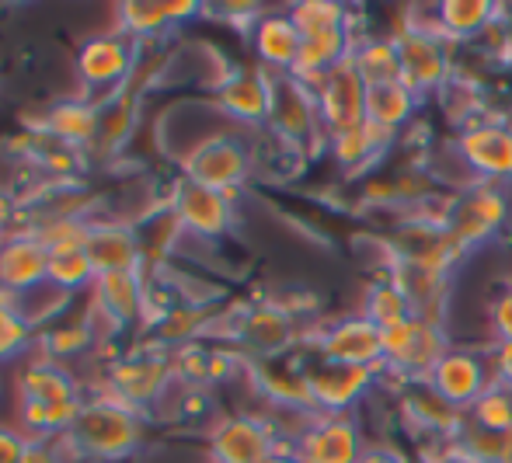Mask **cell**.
Here are the masks:
<instances>
[{
  "mask_svg": "<svg viewBox=\"0 0 512 463\" xmlns=\"http://www.w3.org/2000/svg\"><path fill=\"white\" fill-rule=\"evenodd\" d=\"M147 436V415L129 408L126 401L95 390L84 397L74 425L60 439L70 460H91V463H115L133 457Z\"/></svg>",
  "mask_w": 512,
  "mask_h": 463,
  "instance_id": "1",
  "label": "cell"
},
{
  "mask_svg": "<svg viewBox=\"0 0 512 463\" xmlns=\"http://www.w3.org/2000/svg\"><path fill=\"white\" fill-rule=\"evenodd\" d=\"M175 383V370H171V349H164L161 342L147 338V342H136L133 349L119 352L112 363L105 366V394L126 401L129 408L143 411L157 408L168 387Z\"/></svg>",
  "mask_w": 512,
  "mask_h": 463,
  "instance_id": "2",
  "label": "cell"
},
{
  "mask_svg": "<svg viewBox=\"0 0 512 463\" xmlns=\"http://www.w3.org/2000/svg\"><path fill=\"white\" fill-rule=\"evenodd\" d=\"M251 171H255V147L244 143V136L237 133L206 136L182 161V178L227 195H237V188L248 182Z\"/></svg>",
  "mask_w": 512,
  "mask_h": 463,
  "instance_id": "3",
  "label": "cell"
},
{
  "mask_svg": "<svg viewBox=\"0 0 512 463\" xmlns=\"http://www.w3.org/2000/svg\"><path fill=\"white\" fill-rule=\"evenodd\" d=\"M136 60H140V42H133L129 35H122L119 28L112 32H98L91 39L81 42L77 49V77L84 84V94H119L133 81Z\"/></svg>",
  "mask_w": 512,
  "mask_h": 463,
  "instance_id": "4",
  "label": "cell"
},
{
  "mask_svg": "<svg viewBox=\"0 0 512 463\" xmlns=\"http://www.w3.org/2000/svg\"><path fill=\"white\" fill-rule=\"evenodd\" d=\"M234 335L237 349L251 359V363H269V359H283L293 345L300 342V324L297 317L286 310L279 300H262L244 307L234 317Z\"/></svg>",
  "mask_w": 512,
  "mask_h": 463,
  "instance_id": "5",
  "label": "cell"
},
{
  "mask_svg": "<svg viewBox=\"0 0 512 463\" xmlns=\"http://www.w3.org/2000/svg\"><path fill=\"white\" fill-rule=\"evenodd\" d=\"M276 140L304 150L314 136H324L321 112H317V94L300 84L293 74H272V108L265 122ZM328 140V136H324Z\"/></svg>",
  "mask_w": 512,
  "mask_h": 463,
  "instance_id": "6",
  "label": "cell"
},
{
  "mask_svg": "<svg viewBox=\"0 0 512 463\" xmlns=\"http://www.w3.org/2000/svg\"><path fill=\"white\" fill-rule=\"evenodd\" d=\"M310 349L317 359H328V363L384 370V331L366 314H349L324 324L317 335H310Z\"/></svg>",
  "mask_w": 512,
  "mask_h": 463,
  "instance_id": "7",
  "label": "cell"
},
{
  "mask_svg": "<svg viewBox=\"0 0 512 463\" xmlns=\"http://www.w3.org/2000/svg\"><path fill=\"white\" fill-rule=\"evenodd\" d=\"M398 56H401V81L422 98L439 88H446L453 77V63L446 53V39L436 28H422L418 21H408L398 35Z\"/></svg>",
  "mask_w": 512,
  "mask_h": 463,
  "instance_id": "8",
  "label": "cell"
},
{
  "mask_svg": "<svg viewBox=\"0 0 512 463\" xmlns=\"http://www.w3.org/2000/svg\"><path fill=\"white\" fill-rule=\"evenodd\" d=\"M509 199L495 182H474L460 195H453L450 220H446V234L453 237L460 251L485 244L495 230L506 223Z\"/></svg>",
  "mask_w": 512,
  "mask_h": 463,
  "instance_id": "9",
  "label": "cell"
},
{
  "mask_svg": "<svg viewBox=\"0 0 512 463\" xmlns=\"http://www.w3.org/2000/svg\"><path fill=\"white\" fill-rule=\"evenodd\" d=\"M168 209L175 213L178 227L189 237H199V241L227 237L230 227H234V195L196 185V182H189V178H178V182L171 185Z\"/></svg>",
  "mask_w": 512,
  "mask_h": 463,
  "instance_id": "10",
  "label": "cell"
},
{
  "mask_svg": "<svg viewBox=\"0 0 512 463\" xmlns=\"http://www.w3.org/2000/svg\"><path fill=\"white\" fill-rule=\"evenodd\" d=\"M453 150L474 182H512V129L502 122H471L460 129Z\"/></svg>",
  "mask_w": 512,
  "mask_h": 463,
  "instance_id": "11",
  "label": "cell"
},
{
  "mask_svg": "<svg viewBox=\"0 0 512 463\" xmlns=\"http://www.w3.org/2000/svg\"><path fill=\"white\" fill-rule=\"evenodd\" d=\"M276 446V425L258 415H223L209 429V460L213 463H265L276 453Z\"/></svg>",
  "mask_w": 512,
  "mask_h": 463,
  "instance_id": "12",
  "label": "cell"
},
{
  "mask_svg": "<svg viewBox=\"0 0 512 463\" xmlns=\"http://www.w3.org/2000/svg\"><path fill=\"white\" fill-rule=\"evenodd\" d=\"M88 310L108 331H126L147 324V272H105L91 286Z\"/></svg>",
  "mask_w": 512,
  "mask_h": 463,
  "instance_id": "13",
  "label": "cell"
},
{
  "mask_svg": "<svg viewBox=\"0 0 512 463\" xmlns=\"http://www.w3.org/2000/svg\"><path fill=\"white\" fill-rule=\"evenodd\" d=\"M307 383H310V401H314L317 415H349L366 394H370L373 380L380 370L370 366H342L317 359L307 366Z\"/></svg>",
  "mask_w": 512,
  "mask_h": 463,
  "instance_id": "14",
  "label": "cell"
},
{
  "mask_svg": "<svg viewBox=\"0 0 512 463\" xmlns=\"http://www.w3.org/2000/svg\"><path fill=\"white\" fill-rule=\"evenodd\" d=\"M314 94L324 136H338L345 129H356L366 122V81L352 56L338 63Z\"/></svg>",
  "mask_w": 512,
  "mask_h": 463,
  "instance_id": "15",
  "label": "cell"
},
{
  "mask_svg": "<svg viewBox=\"0 0 512 463\" xmlns=\"http://www.w3.org/2000/svg\"><path fill=\"white\" fill-rule=\"evenodd\" d=\"M425 383H429L443 401H450L453 408L471 411V404L492 387L495 376H492V363H488V352L453 349L450 345V352L432 366Z\"/></svg>",
  "mask_w": 512,
  "mask_h": 463,
  "instance_id": "16",
  "label": "cell"
},
{
  "mask_svg": "<svg viewBox=\"0 0 512 463\" xmlns=\"http://www.w3.org/2000/svg\"><path fill=\"white\" fill-rule=\"evenodd\" d=\"M366 453L356 415H314L297 436V457L304 463H359Z\"/></svg>",
  "mask_w": 512,
  "mask_h": 463,
  "instance_id": "17",
  "label": "cell"
},
{
  "mask_svg": "<svg viewBox=\"0 0 512 463\" xmlns=\"http://www.w3.org/2000/svg\"><path fill=\"white\" fill-rule=\"evenodd\" d=\"M49 282V248L35 230L14 227L0 237V286L28 296Z\"/></svg>",
  "mask_w": 512,
  "mask_h": 463,
  "instance_id": "18",
  "label": "cell"
},
{
  "mask_svg": "<svg viewBox=\"0 0 512 463\" xmlns=\"http://www.w3.org/2000/svg\"><path fill=\"white\" fill-rule=\"evenodd\" d=\"M213 105L241 126H265L272 108V74L262 67L234 70L216 84Z\"/></svg>",
  "mask_w": 512,
  "mask_h": 463,
  "instance_id": "19",
  "label": "cell"
},
{
  "mask_svg": "<svg viewBox=\"0 0 512 463\" xmlns=\"http://www.w3.org/2000/svg\"><path fill=\"white\" fill-rule=\"evenodd\" d=\"M14 387H18V401H39V404H74L88 397L70 366L53 363V359L39 356V352H32L18 366Z\"/></svg>",
  "mask_w": 512,
  "mask_h": 463,
  "instance_id": "20",
  "label": "cell"
},
{
  "mask_svg": "<svg viewBox=\"0 0 512 463\" xmlns=\"http://www.w3.org/2000/svg\"><path fill=\"white\" fill-rule=\"evenodd\" d=\"M251 49H255L262 70H269V74H293L300 49H304V32L290 18V11L262 14L255 21V28H251Z\"/></svg>",
  "mask_w": 512,
  "mask_h": 463,
  "instance_id": "21",
  "label": "cell"
},
{
  "mask_svg": "<svg viewBox=\"0 0 512 463\" xmlns=\"http://www.w3.org/2000/svg\"><path fill=\"white\" fill-rule=\"evenodd\" d=\"M84 248H88L91 262H95L98 276H105V272H147L140 234H136L133 223L95 220Z\"/></svg>",
  "mask_w": 512,
  "mask_h": 463,
  "instance_id": "22",
  "label": "cell"
},
{
  "mask_svg": "<svg viewBox=\"0 0 512 463\" xmlns=\"http://www.w3.org/2000/svg\"><path fill=\"white\" fill-rule=\"evenodd\" d=\"M98 122H102V101L88 98V94H77V98L53 101V105L39 115V122L28 129H39V133L56 136L60 143L88 150L98 136Z\"/></svg>",
  "mask_w": 512,
  "mask_h": 463,
  "instance_id": "23",
  "label": "cell"
},
{
  "mask_svg": "<svg viewBox=\"0 0 512 463\" xmlns=\"http://www.w3.org/2000/svg\"><path fill=\"white\" fill-rule=\"evenodd\" d=\"M98 342H102V324L95 321L91 310H84V314H70V317L60 314L56 321H49L46 328L35 331L32 352L67 366L70 359H81L84 352H91Z\"/></svg>",
  "mask_w": 512,
  "mask_h": 463,
  "instance_id": "24",
  "label": "cell"
},
{
  "mask_svg": "<svg viewBox=\"0 0 512 463\" xmlns=\"http://www.w3.org/2000/svg\"><path fill=\"white\" fill-rule=\"evenodd\" d=\"M115 14H119V18H115V28H119L122 35H129L133 42H157L175 25H182V21H189L192 14H199V4H192V0H178V4L133 0V4H119Z\"/></svg>",
  "mask_w": 512,
  "mask_h": 463,
  "instance_id": "25",
  "label": "cell"
},
{
  "mask_svg": "<svg viewBox=\"0 0 512 463\" xmlns=\"http://www.w3.org/2000/svg\"><path fill=\"white\" fill-rule=\"evenodd\" d=\"M418 112V94L405 81H384L366 88V122L377 126L380 133L398 136Z\"/></svg>",
  "mask_w": 512,
  "mask_h": 463,
  "instance_id": "26",
  "label": "cell"
},
{
  "mask_svg": "<svg viewBox=\"0 0 512 463\" xmlns=\"http://www.w3.org/2000/svg\"><path fill=\"white\" fill-rule=\"evenodd\" d=\"M391 140L394 136L380 133L377 126L363 122V126H356V129H345V133H338V136H328V150L345 171L359 175V171H366L387 147H391Z\"/></svg>",
  "mask_w": 512,
  "mask_h": 463,
  "instance_id": "27",
  "label": "cell"
},
{
  "mask_svg": "<svg viewBox=\"0 0 512 463\" xmlns=\"http://www.w3.org/2000/svg\"><path fill=\"white\" fill-rule=\"evenodd\" d=\"M352 60H356L366 88L384 81H401V56L394 35H356Z\"/></svg>",
  "mask_w": 512,
  "mask_h": 463,
  "instance_id": "28",
  "label": "cell"
},
{
  "mask_svg": "<svg viewBox=\"0 0 512 463\" xmlns=\"http://www.w3.org/2000/svg\"><path fill=\"white\" fill-rule=\"evenodd\" d=\"M495 21H499V7L488 0H450V4H439L436 32L443 39H474L488 32Z\"/></svg>",
  "mask_w": 512,
  "mask_h": 463,
  "instance_id": "29",
  "label": "cell"
},
{
  "mask_svg": "<svg viewBox=\"0 0 512 463\" xmlns=\"http://www.w3.org/2000/svg\"><path fill=\"white\" fill-rule=\"evenodd\" d=\"M359 314H366L380 331H387V328H398V324L411 321L418 310H415V303H411V296L405 293V286L394 276H387L366 289V303Z\"/></svg>",
  "mask_w": 512,
  "mask_h": 463,
  "instance_id": "30",
  "label": "cell"
},
{
  "mask_svg": "<svg viewBox=\"0 0 512 463\" xmlns=\"http://www.w3.org/2000/svg\"><path fill=\"white\" fill-rule=\"evenodd\" d=\"M95 279H98V269L84 244L49 251V286H56L60 293H70V296L91 293Z\"/></svg>",
  "mask_w": 512,
  "mask_h": 463,
  "instance_id": "31",
  "label": "cell"
},
{
  "mask_svg": "<svg viewBox=\"0 0 512 463\" xmlns=\"http://www.w3.org/2000/svg\"><path fill=\"white\" fill-rule=\"evenodd\" d=\"M136 129V98L129 94H112V98H102V122H98V136L91 147L98 150H122L129 140H133Z\"/></svg>",
  "mask_w": 512,
  "mask_h": 463,
  "instance_id": "32",
  "label": "cell"
},
{
  "mask_svg": "<svg viewBox=\"0 0 512 463\" xmlns=\"http://www.w3.org/2000/svg\"><path fill=\"white\" fill-rule=\"evenodd\" d=\"M467 418L474 422L478 432H492V436H512V390L502 383H492L478 401L471 404Z\"/></svg>",
  "mask_w": 512,
  "mask_h": 463,
  "instance_id": "33",
  "label": "cell"
},
{
  "mask_svg": "<svg viewBox=\"0 0 512 463\" xmlns=\"http://www.w3.org/2000/svg\"><path fill=\"white\" fill-rule=\"evenodd\" d=\"M32 345H35V328L21 314V303L0 310V366L32 352Z\"/></svg>",
  "mask_w": 512,
  "mask_h": 463,
  "instance_id": "34",
  "label": "cell"
},
{
  "mask_svg": "<svg viewBox=\"0 0 512 463\" xmlns=\"http://www.w3.org/2000/svg\"><path fill=\"white\" fill-rule=\"evenodd\" d=\"M290 18L297 21V28L304 35L331 32V28H345L352 18H345L342 4H328V0H304V4L290 7Z\"/></svg>",
  "mask_w": 512,
  "mask_h": 463,
  "instance_id": "35",
  "label": "cell"
},
{
  "mask_svg": "<svg viewBox=\"0 0 512 463\" xmlns=\"http://www.w3.org/2000/svg\"><path fill=\"white\" fill-rule=\"evenodd\" d=\"M32 439L11 422H0V463H21Z\"/></svg>",
  "mask_w": 512,
  "mask_h": 463,
  "instance_id": "36",
  "label": "cell"
},
{
  "mask_svg": "<svg viewBox=\"0 0 512 463\" xmlns=\"http://www.w3.org/2000/svg\"><path fill=\"white\" fill-rule=\"evenodd\" d=\"M488 317H492L495 342H512V286L506 289V293L495 296Z\"/></svg>",
  "mask_w": 512,
  "mask_h": 463,
  "instance_id": "37",
  "label": "cell"
},
{
  "mask_svg": "<svg viewBox=\"0 0 512 463\" xmlns=\"http://www.w3.org/2000/svg\"><path fill=\"white\" fill-rule=\"evenodd\" d=\"M21 463H70L60 439H32Z\"/></svg>",
  "mask_w": 512,
  "mask_h": 463,
  "instance_id": "38",
  "label": "cell"
},
{
  "mask_svg": "<svg viewBox=\"0 0 512 463\" xmlns=\"http://www.w3.org/2000/svg\"><path fill=\"white\" fill-rule=\"evenodd\" d=\"M488 363H492L495 383L512 390V342H495L492 352H488Z\"/></svg>",
  "mask_w": 512,
  "mask_h": 463,
  "instance_id": "39",
  "label": "cell"
},
{
  "mask_svg": "<svg viewBox=\"0 0 512 463\" xmlns=\"http://www.w3.org/2000/svg\"><path fill=\"white\" fill-rule=\"evenodd\" d=\"M359 463H408V457L391 443H373V446H366V453L359 457Z\"/></svg>",
  "mask_w": 512,
  "mask_h": 463,
  "instance_id": "40",
  "label": "cell"
},
{
  "mask_svg": "<svg viewBox=\"0 0 512 463\" xmlns=\"http://www.w3.org/2000/svg\"><path fill=\"white\" fill-rule=\"evenodd\" d=\"M14 216H18V206H14V202L7 199L4 192H0V237H4L7 230L14 227Z\"/></svg>",
  "mask_w": 512,
  "mask_h": 463,
  "instance_id": "41",
  "label": "cell"
},
{
  "mask_svg": "<svg viewBox=\"0 0 512 463\" xmlns=\"http://www.w3.org/2000/svg\"><path fill=\"white\" fill-rule=\"evenodd\" d=\"M265 463H304V460L297 457V446H293V443H283V439H279L276 453H272V457L265 460Z\"/></svg>",
  "mask_w": 512,
  "mask_h": 463,
  "instance_id": "42",
  "label": "cell"
}]
</instances>
